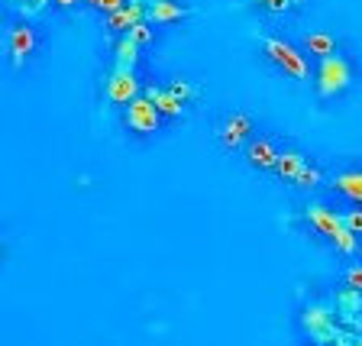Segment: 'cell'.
Wrapping results in <instances>:
<instances>
[{"mask_svg":"<svg viewBox=\"0 0 362 346\" xmlns=\"http://www.w3.org/2000/svg\"><path fill=\"white\" fill-rule=\"evenodd\" d=\"M304 220L314 226V233H320L324 240H330V243L337 240L343 230H346L343 214L333 211L330 204H324V201H308V204H304Z\"/></svg>","mask_w":362,"mask_h":346,"instance_id":"obj_6","label":"cell"},{"mask_svg":"<svg viewBox=\"0 0 362 346\" xmlns=\"http://www.w3.org/2000/svg\"><path fill=\"white\" fill-rule=\"evenodd\" d=\"M0 253H4V246H0Z\"/></svg>","mask_w":362,"mask_h":346,"instance_id":"obj_31","label":"cell"},{"mask_svg":"<svg viewBox=\"0 0 362 346\" xmlns=\"http://www.w3.org/2000/svg\"><path fill=\"white\" fill-rule=\"evenodd\" d=\"M139 59H143V49L129 36H117V42H113V62H117V68H136Z\"/></svg>","mask_w":362,"mask_h":346,"instance_id":"obj_14","label":"cell"},{"mask_svg":"<svg viewBox=\"0 0 362 346\" xmlns=\"http://www.w3.org/2000/svg\"><path fill=\"white\" fill-rule=\"evenodd\" d=\"M139 94H143V81L136 75V68H113L110 75H107V84H104L107 104L127 107V104H133Z\"/></svg>","mask_w":362,"mask_h":346,"instance_id":"obj_3","label":"cell"},{"mask_svg":"<svg viewBox=\"0 0 362 346\" xmlns=\"http://www.w3.org/2000/svg\"><path fill=\"white\" fill-rule=\"evenodd\" d=\"M127 36L133 39V42L139 45V49H146V45H152V42H156V26H152L149 20H143V23H136V26L127 33Z\"/></svg>","mask_w":362,"mask_h":346,"instance_id":"obj_18","label":"cell"},{"mask_svg":"<svg viewBox=\"0 0 362 346\" xmlns=\"http://www.w3.org/2000/svg\"><path fill=\"white\" fill-rule=\"evenodd\" d=\"M123 127L136 136H152L162 127V113H158V107L146 94H139L133 104L123 107Z\"/></svg>","mask_w":362,"mask_h":346,"instance_id":"obj_4","label":"cell"},{"mask_svg":"<svg viewBox=\"0 0 362 346\" xmlns=\"http://www.w3.org/2000/svg\"><path fill=\"white\" fill-rule=\"evenodd\" d=\"M4 4H10V7H16V0H4Z\"/></svg>","mask_w":362,"mask_h":346,"instance_id":"obj_28","label":"cell"},{"mask_svg":"<svg viewBox=\"0 0 362 346\" xmlns=\"http://www.w3.org/2000/svg\"><path fill=\"white\" fill-rule=\"evenodd\" d=\"M330 188L337 195H343L346 201L362 204V168H353V172H339L337 178L330 181Z\"/></svg>","mask_w":362,"mask_h":346,"instance_id":"obj_13","label":"cell"},{"mask_svg":"<svg viewBox=\"0 0 362 346\" xmlns=\"http://www.w3.org/2000/svg\"><path fill=\"white\" fill-rule=\"evenodd\" d=\"M301 4H308V0H294V7H301Z\"/></svg>","mask_w":362,"mask_h":346,"instance_id":"obj_27","label":"cell"},{"mask_svg":"<svg viewBox=\"0 0 362 346\" xmlns=\"http://www.w3.org/2000/svg\"><path fill=\"white\" fill-rule=\"evenodd\" d=\"M320 181H324V172H320V168L317 166H304L301 172L294 175V188H317V185H320Z\"/></svg>","mask_w":362,"mask_h":346,"instance_id":"obj_19","label":"cell"},{"mask_svg":"<svg viewBox=\"0 0 362 346\" xmlns=\"http://www.w3.org/2000/svg\"><path fill=\"white\" fill-rule=\"evenodd\" d=\"M88 7H94V10H100V13H113V10H120V7H127L129 0H84Z\"/></svg>","mask_w":362,"mask_h":346,"instance_id":"obj_23","label":"cell"},{"mask_svg":"<svg viewBox=\"0 0 362 346\" xmlns=\"http://www.w3.org/2000/svg\"><path fill=\"white\" fill-rule=\"evenodd\" d=\"M262 52L269 55L275 65L285 71L288 78L294 81H308L310 78V68H308V59L298 45H291L288 39H279V36H262Z\"/></svg>","mask_w":362,"mask_h":346,"instance_id":"obj_2","label":"cell"},{"mask_svg":"<svg viewBox=\"0 0 362 346\" xmlns=\"http://www.w3.org/2000/svg\"><path fill=\"white\" fill-rule=\"evenodd\" d=\"M246 4L262 7V10H269V13H288V10L294 7V0H246Z\"/></svg>","mask_w":362,"mask_h":346,"instance_id":"obj_22","label":"cell"},{"mask_svg":"<svg viewBox=\"0 0 362 346\" xmlns=\"http://www.w3.org/2000/svg\"><path fill=\"white\" fill-rule=\"evenodd\" d=\"M143 20H146V4H139V0H129L127 7L107 13V30L117 33V36H127L136 23H143Z\"/></svg>","mask_w":362,"mask_h":346,"instance_id":"obj_9","label":"cell"},{"mask_svg":"<svg viewBox=\"0 0 362 346\" xmlns=\"http://www.w3.org/2000/svg\"><path fill=\"white\" fill-rule=\"evenodd\" d=\"M304 166H308V158H304L301 149H281L279 162H275V172H279L285 181H294V175L301 172Z\"/></svg>","mask_w":362,"mask_h":346,"instance_id":"obj_15","label":"cell"},{"mask_svg":"<svg viewBox=\"0 0 362 346\" xmlns=\"http://www.w3.org/2000/svg\"><path fill=\"white\" fill-rule=\"evenodd\" d=\"M304 327L310 330V337L320 340V343H333V340H339L343 333L337 330V317H333V311H327L324 304H310L308 311H304ZM343 343V340H339Z\"/></svg>","mask_w":362,"mask_h":346,"instance_id":"obj_7","label":"cell"},{"mask_svg":"<svg viewBox=\"0 0 362 346\" xmlns=\"http://www.w3.org/2000/svg\"><path fill=\"white\" fill-rule=\"evenodd\" d=\"M281 149L272 139H256V143H249L246 149V158L252 168H275V162H279Z\"/></svg>","mask_w":362,"mask_h":346,"instance_id":"obj_12","label":"cell"},{"mask_svg":"<svg viewBox=\"0 0 362 346\" xmlns=\"http://www.w3.org/2000/svg\"><path fill=\"white\" fill-rule=\"evenodd\" d=\"M146 98L152 100V104L158 107V113L162 117H168V120H175V117H181V110H185V104H181L178 98H175L168 88H162V84H146Z\"/></svg>","mask_w":362,"mask_h":346,"instance_id":"obj_11","label":"cell"},{"mask_svg":"<svg viewBox=\"0 0 362 346\" xmlns=\"http://www.w3.org/2000/svg\"><path fill=\"white\" fill-rule=\"evenodd\" d=\"M359 256H362V246H359Z\"/></svg>","mask_w":362,"mask_h":346,"instance_id":"obj_30","label":"cell"},{"mask_svg":"<svg viewBox=\"0 0 362 346\" xmlns=\"http://www.w3.org/2000/svg\"><path fill=\"white\" fill-rule=\"evenodd\" d=\"M314 84H317V94L324 100H333L339 98V94H346L349 84H353V65H349L346 55H327V59H320V65H317L314 71Z\"/></svg>","mask_w":362,"mask_h":346,"instance_id":"obj_1","label":"cell"},{"mask_svg":"<svg viewBox=\"0 0 362 346\" xmlns=\"http://www.w3.org/2000/svg\"><path fill=\"white\" fill-rule=\"evenodd\" d=\"M346 288L362 294V265H353V269L346 272Z\"/></svg>","mask_w":362,"mask_h":346,"instance_id":"obj_25","label":"cell"},{"mask_svg":"<svg viewBox=\"0 0 362 346\" xmlns=\"http://www.w3.org/2000/svg\"><path fill=\"white\" fill-rule=\"evenodd\" d=\"M333 246H337L343 256H356V253H359V233H353V230L346 226V230L333 240Z\"/></svg>","mask_w":362,"mask_h":346,"instance_id":"obj_21","label":"cell"},{"mask_svg":"<svg viewBox=\"0 0 362 346\" xmlns=\"http://www.w3.org/2000/svg\"><path fill=\"white\" fill-rule=\"evenodd\" d=\"M139 4H149V0H139Z\"/></svg>","mask_w":362,"mask_h":346,"instance_id":"obj_29","label":"cell"},{"mask_svg":"<svg viewBox=\"0 0 362 346\" xmlns=\"http://www.w3.org/2000/svg\"><path fill=\"white\" fill-rule=\"evenodd\" d=\"M165 88L172 91V94L181 100V104H191V100L197 98V88H194L191 81H185V78H172V81H168Z\"/></svg>","mask_w":362,"mask_h":346,"instance_id":"obj_20","label":"cell"},{"mask_svg":"<svg viewBox=\"0 0 362 346\" xmlns=\"http://www.w3.org/2000/svg\"><path fill=\"white\" fill-rule=\"evenodd\" d=\"M191 13H194V10L178 4V0H149V4H146V20H149L152 26H168V23H178Z\"/></svg>","mask_w":362,"mask_h":346,"instance_id":"obj_8","label":"cell"},{"mask_svg":"<svg viewBox=\"0 0 362 346\" xmlns=\"http://www.w3.org/2000/svg\"><path fill=\"white\" fill-rule=\"evenodd\" d=\"M52 7V0H16V13H20V20H36V16H42L45 10Z\"/></svg>","mask_w":362,"mask_h":346,"instance_id":"obj_17","label":"cell"},{"mask_svg":"<svg viewBox=\"0 0 362 346\" xmlns=\"http://www.w3.org/2000/svg\"><path fill=\"white\" fill-rule=\"evenodd\" d=\"M343 224L353 230V233H359L362 236V207H353V211H346L343 214Z\"/></svg>","mask_w":362,"mask_h":346,"instance_id":"obj_24","label":"cell"},{"mask_svg":"<svg viewBox=\"0 0 362 346\" xmlns=\"http://www.w3.org/2000/svg\"><path fill=\"white\" fill-rule=\"evenodd\" d=\"M36 30H33L26 20H20V23H13L7 30V36H4V52H7V59H10V65L20 71L23 65H26V59H30L33 52H36Z\"/></svg>","mask_w":362,"mask_h":346,"instance_id":"obj_5","label":"cell"},{"mask_svg":"<svg viewBox=\"0 0 362 346\" xmlns=\"http://www.w3.org/2000/svg\"><path fill=\"white\" fill-rule=\"evenodd\" d=\"M78 4H84V0H52V7H59V10H68V7H78Z\"/></svg>","mask_w":362,"mask_h":346,"instance_id":"obj_26","label":"cell"},{"mask_svg":"<svg viewBox=\"0 0 362 346\" xmlns=\"http://www.w3.org/2000/svg\"><path fill=\"white\" fill-rule=\"evenodd\" d=\"M252 136V120H249L246 113H233V117H226V123L220 127V143L226 149H240L243 139Z\"/></svg>","mask_w":362,"mask_h":346,"instance_id":"obj_10","label":"cell"},{"mask_svg":"<svg viewBox=\"0 0 362 346\" xmlns=\"http://www.w3.org/2000/svg\"><path fill=\"white\" fill-rule=\"evenodd\" d=\"M304 49H308L310 55H317V59H327V55L337 52V39H333L330 33H308V36H304Z\"/></svg>","mask_w":362,"mask_h":346,"instance_id":"obj_16","label":"cell"}]
</instances>
